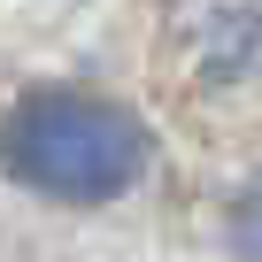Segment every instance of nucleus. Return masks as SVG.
Here are the masks:
<instances>
[{"mask_svg":"<svg viewBox=\"0 0 262 262\" xmlns=\"http://www.w3.org/2000/svg\"><path fill=\"white\" fill-rule=\"evenodd\" d=\"M147 131L131 108L77 93V85H39L0 116V170L24 193L62 201V208H108L147 178Z\"/></svg>","mask_w":262,"mask_h":262,"instance_id":"1","label":"nucleus"},{"mask_svg":"<svg viewBox=\"0 0 262 262\" xmlns=\"http://www.w3.org/2000/svg\"><path fill=\"white\" fill-rule=\"evenodd\" d=\"M231 247H239L247 262H262V193L239 201V216H231Z\"/></svg>","mask_w":262,"mask_h":262,"instance_id":"2","label":"nucleus"}]
</instances>
